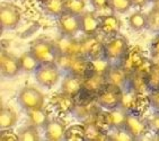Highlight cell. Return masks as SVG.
Wrapping results in <instances>:
<instances>
[{
  "mask_svg": "<svg viewBox=\"0 0 159 141\" xmlns=\"http://www.w3.org/2000/svg\"><path fill=\"white\" fill-rule=\"evenodd\" d=\"M60 69L58 63H41L35 71V79L40 86L52 88L61 77Z\"/></svg>",
  "mask_w": 159,
  "mask_h": 141,
  "instance_id": "obj_5",
  "label": "cell"
},
{
  "mask_svg": "<svg viewBox=\"0 0 159 141\" xmlns=\"http://www.w3.org/2000/svg\"><path fill=\"white\" fill-rule=\"evenodd\" d=\"M111 7L113 11L119 12V14H125L131 9L133 5H132L131 0H111Z\"/></svg>",
  "mask_w": 159,
  "mask_h": 141,
  "instance_id": "obj_35",
  "label": "cell"
},
{
  "mask_svg": "<svg viewBox=\"0 0 159 141\" xmlns=\"http://www.w3.org/2000/svg\"><path fill=\"white\" fill-rule=\"evenodd\" d=\"M101 18V28L99 31L102 33L106 35V36H115L117 35L121 30V20L117 16L114 14H107V15H103L99 17Z\"/></svg>",
  "mask_w": 159,
  "mask_h": 141,
  "instance_id": "obj_18",
  "label": "cell"
},
{
  "mask_svg": "<svg viewBox=\"0 0 159 141\" xmlns=\"http://www.w3.org/2000/svg\"><path fill=\"white\" fill-rule=\"evenodd\" d=\"M64 140L67 141H84L86 140V126L83 124H74L66 130Z\"/></svg>",
  "mask_w": 159,
  "mask_h": 141,
  "instance_id": "obj_26",
  "label": "cell"
},
{
  "mask_svg": "<svg viewBox=\"0 0 159 141\" xmlns=\"http://www.w3.org/2000/svg\"><path fill=\"white\" fill-rule=\"evenodd\" d=\"M150 106H151V103H150L149 95L135 93L134 97H133L131 104H130V106H129L126 111H128V113L141 117L147 112Z\"/></svg>",
  "mask_w": 159,
  "mask_h": 141,
  "instance_id": "obj_20",
  "label": "cell"
},
{
  "mask_svg": "<svg viewBox=\"0 0 159 141\" xmlns=\"http://www.w3.org/2000/svg\"><path fill=\"white\" fill-rule=\"evenodd\" d=\"M144 59H146V57L143 55L140 48H138V46L129 48L128 52L121 61V66L131 75L137 71V69L140 67Z\"/></svg>",
  "mask_w": 159,
  "mask_h": 141,
  "instance_id": "obj_12",
  "label": "cell"
},
{
  "mask_svg": "<svg viewBox=\"0 0 159 141\" xmlns=\"http://www.w3.org/2000/svg\"><path fill=\"white\" fill-rule=\"evenodd\" d=\"M105 78L108 84L124 89L126 86H129L130 74L121 66V63H111L105 72Z\"/></svg>",
  "mask_w": 159,
  "mask_h": 141,
  "instance_id": "obj_10",
  "label": "cell"
},
{
  "mask_svg": "<svg viewBox=\"0 0 159 141\" xmlns=\"http://www.w3.org/2000/svg\"><path fill=\"white\" fill-rule=\"evenodd\" d=\"M45 129V139L50 141H60L64 140L66 134V125L58 120H50L46 124Z\"/></svg>",
  "mask_w": 159,
  "mask_h": 141,
  "instance_id": "obj_22",
  "label": "cell"
},
{
  "mask_svg": "<svg viewBox=\"0 0 159 141\" xmlns=\"http://www.w3.org/2000/svg\"><path fill=\"white\" fill-rule=\"evenodd\" d=\"M110 140L114 141H130V140H135L134 137L124 128H117V129H113V133H111Z\"/></svg>",
  "mask_w": 159,
  "mask_h": 141,
  "instance_id": "obj_33",
  "label": "cell"
},
{
  "mask_svg": "<svg viewBox=\"0 0 159 141\" xmlns=\"http://www.w3.org/2000/svg\"><path fill=\"white\" fill-rule=\"evenodd\" d=\"M158 67H159V65H158Z\"/></svg>",
  "mask_w": 159,
  "mask_h": 141,
  "instance_id": "obj_45",
  "label": "cell"
},
{
  "mask_svg": "<svg viewBox=\"0 0 159 141\" xmlns=\"http://www.w3.org/2000/svg\"><path fill=\"white\" fill-rule=\"evenodd\" d=\"M150 54H151V60L156 65H159V33L153 37L152 42H151Z\"/></svg>",
  "mask_w": 159,
  "mask_h": 141,
  "instance_id": "obj_37",
  "label": "cell"
},
{
  "mask_svg": "<svg viewBox=\"0 0 159 141\" xmlns=\"http://www.w3.org/2000/svg\"><path fill=\"white\" fill-rule=\"evenodd\" d=\"M128 50L129 44L125 37L117 34L104 43V57L110 61V63H121Z\"/></svg>",
  "mask_w": 159,
  "mask_h": 141,
  "instance_id": "obj_3",
  "label": "cell"
},
{
  "mask_svg": "<svg viewBox=\"0 0 159 141\" xmlns=\"http://www.w3.org/2000/svg\"><path fill=\"white\" fill-rule=\"evenodd\" d=\"M129 25L134 31H141L148 26V15H144L143 12L137 11L133 12L129 17Z\"/></svg>",
  "mask_w": 159,
  "mask_h": 141,
  "instance_id": "obj_28",
  "label": "cell"
},
{
  "mask_svg": "<svg viewBox=\"0 0 159 141\" xmlns=\"http://www.w3.org/2000/svg\"><path fill=\"white\" fill-rule=\"evenodd\" d=\"M44 8L49 15L59 17L66 11L64 0H49L48 2L44 3Z\"/></svg>",
  "mask_w": 159,
  "mask_h": 141,
  "instance_id": "obj_29",
  "label": "cell"
},
{
  "mask_svg": "<svg viewBox=\"0 0 159 141\" xmlns=\"http://www.w3.org/2000/svg\"><path fill=\"white\" fill-rule=\"evenodd\" d=\"M149 1H151V2H153V3H158L159 2V0H149Z\"/></svg>",
  "mask_w": 159,
  "mask_h": 141,
  "instance_id": "obj_44",
  "label": "cell"
},
{
  "mask_svg": "<svg viewBox=\"0 0 159 141\" xmlns=\"http://www.w3.org/2000/svg\"><path fill=\"white\" fill-rule=\"evenodd\" d=\"M106 84L107 81H106V78H105V75L94 74L84 79L83 92L85 94H87V95L96 98L97 94L104 88Z\"/></svg>",
  "mask_w": 159,
  "mask_h": 141,
  "instance_id": "obj_16",
  "label": "cell"
},
{
  "mask_svg": "<svg viewBox=\"0 0 159 141\" xmlns=\"http://www.w3.org/2000/svg\"><path fill=\"white\" fill-rule=\"evenodd\" d=\"M149 0H131V2L133 6H137V7H143L147 5V2Z\"/></svg>",
  "mask_w": 159,
  "mask_h": 141,
  "instance_id": "obj_42",
  "label": "cell"
},
{
  "mask_svg": "<svg viewBox=\"0 0 159 141\" xmlns=\"http://www.w3.org/2000/svg\"><path fill=\"white\" fill-rule=\"evenodd\" d=\"M158 5H159V3H158Z\"/></svg>",
  "mask_w": 159,
  "mask_h": 141,
  "instance_id": "obj_46",
  "label": "cell"
},
{
  "mask_svg": "<svg viewBox=\"0 0 159 141\" xmlns=\"http://www.w3.org/2000/svg\"><path fill=\"white\" fill-rule=\"evenodd\" d=\"M66 11H69L75 15H80L85 11L86 1L85 0H64Z\"/></svg>",
  "mask_w": 159,
  "mask_h": 141,
  "instance_id": "obj_30",
  "label": "cell"
},
{
  "mask_svg": "<svg viewBox=\"0 0 159 141\" xmlns=\"http://www.w3.org/2000/svg\"><path fill=\"white\" fill-rule=\"evenodd\" d=\"M27 116L32 125L37 126V128H45L46 124L49 123V115L43 110L40 108H32L27 111Z\"/></svg>",
  "mask_w": 159,
  "mask_h": 141,
  "instance_id": "obj_23",
  "label": "cell"
},
{
  "mask_svg": "<svg viewBox=\"0 0 159 141\" xmlns=\"http://www.w3.org/2000/svg\"><path fill=\"white\" fill-rule=\"evenodd\" d=\"M86 126V140L89 141H102L110 140V137L105 133L104 130L99 128L96 123L87 124Z\"/></svg>",
  "mask_w": 159,
  "mask_h": 141,
  "instance_id": "obj_27",
  "label": "cell"
},
{
  "mask_svg": "<svg viewBox=\"0 0 159 141\" xmlns=\"http://www.w3.org/2000/svg\"><path fill=\"white\" fill-rule=\"evenodd\" d=\"M90 3L97 11H102V10L112 8L111 7V0H90Z\"/></svg>",
  "mask_w": 159,
  "mask_h": 141,
  "instance_id": "obj_39",
  "label": "cell"
},
{
  "mask_svg": "<svg viewBox=\"0 0 159 141\" xmlns=\"http://www.w3.org/2000/svg\"><path fill=\"white\" fill-rule=\"evenodd\" d=\"M128 111L122 106L113 110H108L106 113L102 114V126H107L111 130L125 126Z\"/></svg>",
  "mask_w": 159,
  "mask_h": 141,
  "instance_id": "obj_9",
  "label": "cell"
},
{
  "mask_svg": "<svg viewBox=\"0 0 159 141\" xmlns=\"http://www.w3.org/2000/svg\"><path fill=\"white\" fill-rule=\"evenodd\" d=\"M80 18V31L86 36H94L101 28V18L95 12L84 11L79 15Z\"/></svg>",
  "mask_w": 159,
  "mask_h": 141,
  "instance_id": "obj_13",
  "label": "cell"
},
{
  "mask_svg": "<svg viewBox=\"0 0 159 141\" xmlns=\"http://www.w3.org/2000/svg\"><path fill=\"white\" fill-rule=\"evenodd\" d=\"M81 42H83L84 55L86 58L96 60L104 57V43H102L96 37V35L86 36L84 40H81Z\"/></svg>",
  "mask_w": 159,
  "mask_h": 141,
  "instance_id": "obj_14",
  "label": "cell"
},
{
  "mask_svg": "<svg viewBox=\"0 0 159 141\" xmlns=\"http://www.w3.org/2000/svg\"><path fill=\"white\" fill-rule=\"evenodd\" d=\"M0 70L2 77L5 78H11L17 76L21 70L19 65V58H16L15 55L7 52H2L0 57Z\"/></svg>",
  "mask_w": 159,
  "mask_h": 141,
  "instance_id": "obj_15",
  "label": "cell"
},
{
  "mask_svg": "<svg viewBox=\"0 0 159 141\" xmlns=\"http://www.w3.org/2000/svg\"><path fill=\"white\" fill-rule=\"evenodd\" d=\"M149 128L152 131H155L158 134L159 133V113H157L156 115H153V117L150 120L149 122Z\"/></svg>",
  "mask_w": 159,
  "mask_h": 141,
  "instance_id": "obj_41",
  "label": "cell"
},
{
  "mask_svg": "<svg viewBox=\"0 0 159 141\" xmlns=\"http://www.w3.org/2000/svg\"><path fill=\"white\" fill-rule=\"evenodd\" d=\"M57 63L68 74L78 76L83 79L96 74L93 60L86 57H68V55L59 54Z\"/></svg>",
  "mask_w": 159,
  "mask_h": 141,
  "instance_id": "obj_1",
  "label": "cell"
},
{
  "mask_svg": "<svg viewBox=\"0 0 159 141\" xmlns=\"http://www.w3.org/2000/svg\"><path fill=\"white\" fill-rule=\"evenodd\" d=\"M1 141H20L18 133H15L11 129H2L0 133Z\"/></svg>",
  "mask_w": 159,
  "mask_h": 141,
  "instance_id": "obj_38",
  "label": "cell"
},
{
  "mask_svg": "<svg viewBox=\"0 0 159 141\" xmlns=\"http://www.w3.org/2000/svg\"><path fill=\"white\" fill-rule=\"evenodd\" d=\"M124 89L119 86L107 83L105 87L96 96V102L101 107L105 110H113L120 107L122 104Z\"/></svg>",
  "mask_w": 159,
  "mask_h": 141,
  "instance_id": "obj_2",
  "label": "cell"
},
{
  "mask_svg": "<svg viewBox=\"0 0 159 141\" xmlns=\"http://www.w3.org/2000/svg\"><path fill=\"white\" fill-rule=\"evenodd\" d=\"M125 129L137 140V139L147 134L148 130L150 128H149V123L142 121L140 116H135L133 114L128 113V116H126V121H125Z\"/></svg>",
  "mask_w": 159,
  "mask_h": 141,
  "instance_id": "obj_17",
  "label": "cell"
},
{
  "mask_svg": "<svg viewBox=\"0 0 159 141\" xmlns=\"http://www.w3.org/2000/svg\"><path fill=\"white\" fill-rule=\"evenodd\" d=\"M18 103L26 111L32 108H40L43 107V104H44V96L35 87L26 86L19 93Z\"/></svg>",
  "mask_w": 159,
  "mask_h": 141,
  "instance_id": "obj_6",
  "label": "cell"
},
{
  "mask_svg": "<svg viewBox=\"0 0 159 141\" xmlns=\"http://www.w3.org/2000/svg\"><path fill=\"white\" fill-rule=\"evenodd\" d=\"M155 62L151 60V59H144L143 60V62L141 63V66L140 67L137 69V71L135 72H133V74H138V75H140V76H142V77H146L148 76V75L152 71V69H153V67H155Z\"/></svg>",
  "mask_w": 159,
  "mask_h": 141,
  "instance_id": "obj_36",
  "label": "cell"
},
{
  "mask_svg": "<svg viewBox=\"0 0 159 141\" xmlns=\"http://www.w3.org/2000/svg\"><path fill=\"white\" fill-rule=\"evenodd\" d=\"M19 65H20L21 71L24 72H27V74H32V72H35L37 70V68L40 67V61L37 60L34 54L28 51V52H25L20 55L19 58Z\"/></svg>",
  "mask_w": 159,
  "mask_h": 141,
  "instance_id": "obj_24",
  "label": "cell"
},
{
  "mask_svg": "<svg viewBox=\"0 0 159 141\" xmlns=\"http://www.w3.org/2000/svg\"><path fill=\"white\" fill-rule=\"evenodd\" d=\"M30 51L40 61V63H57L58 61L59 51L57 45L46 40H39L34 42Z\"/></svg>",
  "mask_w": 159,
  "mask_h": 141,
  "instance_id": "obj_4",
  "label": "cell"
},
{
  "mask_svg": "<svg viewBox=\"0 0 159 141\" xmlns=\"http://www.w3.org/2000/svg\"><path fill=\"white\" fill-rule=\"evenodd\" d=\"M19 134V139L21 141H37L40 139V134L37 131V126H26L23 130H20Z\"/></svg>",
  "mask_w": 159,
  "mask_h": 141,
  "instance_id": "obj_32",
  "label": "cell"
},
{
  "mask_svg": "<svg viewBox=\"0 0 159 141\" xmlns=\"http://www.w3.org/2000/svg\"><path fill=\"white\" fill-rule=\"evenodd\" d=\"M150 30L159 33V5L156 3V7L150 10L148 14V26Z\"/></svg>",
  "mask_w": 159,
  "mask_h": 141,
  "instance_id": "obj_34",
  "label": "cell"
},
{
  "mask_svg": "<svg viewBox=\"0 0 159 141\" xmlns=\"http://www.w3.org/2000/svg\"><path fill=\"white\" fill-rule=\"evenodd\" d=\"M37 1H39V2H41V3H43V5H44V3H45V2H48V1H49V0H37Z\"/></svg>",
  "mask_w": 159,
  "mask_h": 141,
  "instance_id": "obj_43",
  "label": "cell"
},
{
  "mask_svg": "<svg viewBox=\"0 0 159 141\" xmlns=\"http://www.w3.org/2000/svg\"><path fill=\"white\" fill-rule=\"evenodd\" d=\"M146 84L148 87V92H155L159 89V67L155 65L152 71L146 77Z\"/></svg>",
  "mask_w": 159,
  "mask_h": 141,
  "instance_id": "obj_31",
  "label": "cell"
},
{
  "mask_svg": "<svg viewBox=\"0 0 159 141\" xmlns=\"http://www.w3.org/2000/svg\"><path fill=\"white\" fill-rule=\"evenodd\" d=\"M55 45L59 51V54L68 55V57H85L83 42L74 39V36L61 34V37L57 41Z\"/></svg>",
  "mask_w": 159,
  "mask_h": 141,
  "instance_id": "obj_7",
  "label": "cell"
},
{
  "mask_svg": "<svg viewBox=\"0 0 159 141\" xmlns=\"http://www.w3.org/2000/svg\"><path fill=\"white\" fill-rule=\"evenodd\" d=\"M52 103L59 113L66 114V115L71 113V112H74L77 107L76 97L67 95V94H64V93H62V92H61V94H59V95L53 97Z\"/></svg>",
  "mask_w": 159,
  "mask_h": 141,
  "instance_id": "obj_21",
  "label": "cell"
},
{
  "mask_svg": "<svg viewBox=\"0 0 159 141\" xmlns=\"http://www.w3.org/2000/svg\"><path fill=\"white\" fill-rule=\"evenodd\" d=\"M149 98H150L151 106L159 111V89L158 90H155V92H150Z\"/></svg>",
  "mask_w": 159,
  "mask_h": 141,
  "instance_id": "obj_40",
  "label": "cell"
},
{
  "mask_svg": "<svg viewBox=\"0 0 159 141\" xmlns=\"http://www.w3.org/2000/svg\"><path fill=\"white\" fill-rule=\"evenodd\" d=\"M17 123V114L15 111L8 107H1L0 110V128L11 129Z\"/></svg>",
  "mask_w": 159,
  "mask_h": 141,
  "instance_id": "obj_25",
  "label": "cell"
},
{
  "mask_svg": "<svg viewBox=\"0 0 159 141\" xmlns=\"http://www.w3.org/2000/svg\"><path fill=\"white\" fill-rule=\"evenodd\" d=\"M83 85H84V79L75 75L68 74L64 77L63 81L61 85V92L70 95L72 97H77L80 93L83 92Z\"/></svg>",
  "mask_w": 159,
  "mask_h": 141,
  "instance_id": "obj_19",
  "label": "cell"
},
{
  "mask_svg": "<svg viewBox=\"0 0 159 141\" xmlns=\"http://www.w3.org/2000/svg\"><path fill=\"white\" fill-rule=\"evenodd\" d=\"M59 30L62 35L75 36L80 31V18L79 15H75L69 11H64L58 17Z\"/></svg>",
  "mask_w": 159,
  "mask_h": 141,
  "instance_id": "obj_11",
  "label": "cell"
},
{
  "mask_svg": "<svg viewBox=\"0 0 159 141\" xmlns=\"http://www.w3.org/2000/svg\"><path fill=\"white\" fill-rule=\"evenodd\" d=\"M21 18L20 9L11 3H2L0 8V23L3 28H15Z\"/></svg>",
  "mask_w": 159,
  "mask_h": 141,
  "instance_id": "obj_8",
  "label": "cell"
}]
</instances>
